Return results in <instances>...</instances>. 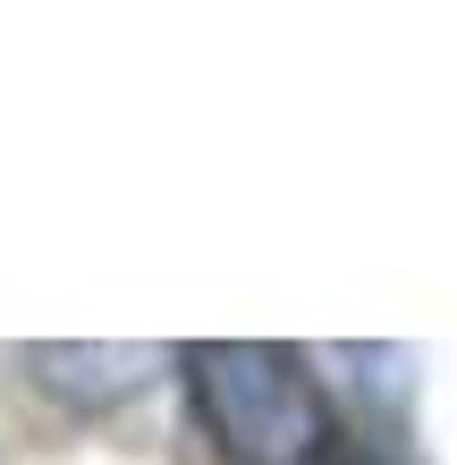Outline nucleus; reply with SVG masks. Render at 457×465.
<instances>
[{
  "mask_svg": "<svg viewBox=\"0 0 457 465\" xmlns=\"http://www.w3.org/2000/svg\"><path fill=\"white\" fill-rule=\"evenodd\" d=\"M186 398L229 465H322L331 457V398L313 390L305 355L263 339H195L178 347Z\"/></svg>",
  "mask_w": 457,
  "mask_h": 465,
  "instance_id": "1",
  "label": "nucleus"
},
{
  "mask_svg": "<svg viewBox=\"0 0 457 465\" xmlns=\"http://www.w3.org/2000/svg\"><path fill=\"white\" fill-rule=\"evenodd\" d=\"M161 372V347H35V381L76 406H111Z\"/></svg>",
  "mask_w": 457,
  "mask_h": 465,
  "instance_id": "2",
  "label": "nucleus"
},
{
  "mask_svg": "<svg viewBox=\"0 0 457 465\" xmlns=\"http://www.w3.org/2000/svg\"><path fill=\"white\" fill-rule=\"evenodd\" d=\"M322 465H390L382 449H364V440H347V431H339V440H331V457H322Z\"/></svg>",
  "mask_w": 457,
  "mask_h": 465,
  "instance_id": "3",
  "label": "nucleus"
}]
</instances>
